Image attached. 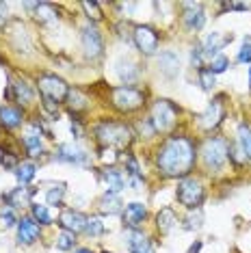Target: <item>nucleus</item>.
<instances>
[{
    "instance_id": "nucleus-1",
    "label": "nucleus",
    "mask_w": 251,
    "mask_h": 253,
    "mask_svg": "<svg viewBox=\"0 0 251 253\" xmlns=\"http://www.w3.org/2000/svg\"><path fill=\"white\" fill-rule=\"evenodd\" d=\"M156 165L163 175L184 177L195 165V145L186 136H171L158 149Z\"/></svg>"
},
{
    "instance_id": "nucleus-2",
    "label": "nucleus",
    "mask_w": 251,
    "mask_h": 253,
    "mask_svg": "<svg viewBox=\"0 0 251 253\" xmlns=\"http://www.w3.org/2000/svg\"><path fill=\"white\" fill-rule=\"evenodd\" d=\"M95 134H98V141L102 143V145L106 147H128L130 141H132V132H130L128 126L124 124H115V122H104L100 124L98 128H95Z\"/></svg>"
},
{
    "instance_id": "nucleus-3",
    "label": "nucleus",
    "mask_w": 251,
    "mask_h": 253,
    "mask_svg": "<svg viewBox=\"0 0 251 253\" xmlns=\"http://www.w3.org/2000/svg\"><path fill=\"white\" fill-rule=\"evenodd\" d=\"M175 119H178V108L171 104L169 100H158L152 106L150 122L156 132H169L175 126Z\"/></svg>"
},
{
    "instance_id": "nucleus-4",
    "label": "nucleus",
    "mask_w": 251,
    "mask_h": 253,
    "mask_svg": "<svg viewBox=\"0 0 251 253\" xmlns=\"http://www.w3.org/2000/svg\"><path fill=\"white\" fill-rule=\"evenodd\" d=\"M202 156H204V163H206L208 169H221L225 165L227 156H230V147L223 139L219 136H212L204 143L202 147Z\"/></svg>"
},
{
    "instance_id": "nucleus-5",
    "label": "nucleus",
    "mask_w": 251,
    "mask_h": 253,
    "mask_svg": "<svg viewBox=\"0 0 251 253\" xmlns=\"http://www.w3.org/2000/svg\"><path fill=\"white\" fill-rule=\"evenodd\" d=\"M143 93L134 87H115L113 89V106L119 111H136V108L143 106Z\"/></svg>"
},
{
    "instance_id": "nucleus-6",
    "label": "nucleus",
    "mask_w": 251,
    "mask_h": 253,
    "mask_svg": "<svg viewBox=\"0 0 251 253\" xmlns=\"http://www.w3.org/2000/svg\"><path fill=\"white\" fill-rule=\"evenodd\" d=\"M178 201L186 208H197L204 201V186L199 180H193V177H186L178 184Z\"/></svg>"
},
{
    "instance_id": "nucleus-7",
    "label": "nucleus",
    "mask_w": 251,
    "mask_h": 253,
    "mask_svg": "<svg viewBox=\"0 0 251 253\" xmlns=\"http://www.w3.org/2000/svg\"><path fill=\"white\" fill-rule=\"evenodd\" d=\"M37 84H39V91L43 93V97H50V100H54V102L65 100L67 93H70L65 80L59 78V76H52V74H43V76H39Z\"/></svg>"
},
{
    "instance_id": "nucleus-8",
    "label": "nucleus",
    "mask_w": 251,
    "mask_h": 253,
    "mask_svg": "<svg viewBox=\"0 0 251 253\" xmlns=\"http://www.w3.org/2000/svg\"><path fill=\"white\" fill-rule=\"evenodd\" d=\"M81 42H83V50L89 59H98L102 56V50H104V42H102V35L95 26H84L83 28V35H81Z\"/></svg>"
},
{
    "instance_id": "nucleus-9",
    "label": "nucleus",
    "mask_w": 251,
    "mask_h": 253,
    "mask_svg": "<svg viewBox=\"0 0 251 253\" xmlns=\"http://www.w3.org/2000/svg\"><path fill=\"white\" fill-rule=\"evenodd\" d=\"M132 39H134L136 48H139L143 54H154V52H156L158 35L154 33V28H150V26H136Z\"/></svg>"
},
{
    "instance_id": "nucleus-10",
    "label": "nucleus",
    "mask_w": 251,
    "mask_h": 253,
    "mask_svg": "<svg viewBox=\"0 0 251 253\" xmlns=\"http://www.w3.org/2000/svg\"><path fill=\"white\" fill-rule=\"evenodd\" d=\"M87 221L89 218L78 210H63L61 216H59V225L65 229V232H72V234H78V232H84L87 229Z\"/></svg>"
},
{
    "instance_id": "nucleus-11",
    "label": "nucleus",
    "mask_w": 251,
    "mask_h": 253,
    "mask_svg": "<svg viewBox=\"0 0 251 253\" xmlns=\"http://www.w3.org/2000/svg\"><path fill=\"white\" fill-rule=\"evenodd\" d=\"M39 238V223L33 216H24L18 221V243L20 245H33Z\"/></svg>"
},
{
    "instance_id": "nucleus-12",
    "label": "nucleus",
    "mask_w": 251,
    "mask_h": 253,
    "mask_svg": "<svg viewBox=\"0 0 251 253\" xmlns=\"http://www.w3.org/2000/svg\"><path fill=\"white\" fill-rule=\"evenodd\" d=\"M147 216V210L143 204H139V201H132V204L126 206V212H124V223L128 225L130 229H136L141 225V223L145 221Z\"/></svg>"
},
{
    "instance_id": "nucleus-13",
    "label": "nucleus",
    "mask_w": 251,
    "mask_h": 253,
    "mask_svg": "<svg viewBox=\"0 0 251 253\" xmlns=\"http://www.w3.org/2000/svg\"><path fill=\"white\" fill-rule=\"evenodd\" d=\"M126 240H128L130 253H154L147 236L143 232H139V229H130V232L126 234Z\"/></svg>"
},
{
    "instance_id": "nucleus-14",
    "label": "nucleus",
    "mask_w": 251,
    "mask_h": 253,
    "mask_svg": "<svg viewBox=\"0 0 251 253\" xmlns=\"http://www.w3.org/2000/svg\"><path fill=\"white\" fill-rule=\"evenodd\" d=\"M56 160L72 163V165H83V163H87V154L76 145H61L56 149Z\"/></svg>"
},
{
    "instance_id": "nucleus-15",
    "label": "nucleus",
    "mask_w": 251,
    "mask_h": 253,
    "mask_svg": "<svg viewBox=\"0 0 251 253\" xmlns=\"http://www.w3.org/2000/svg\"><path fill=\"white\" fill-rule=\"evenodd\" d=\"M184 7H186V11H184V24H186V28H188V31H199V28L204 26V22H206L202 7L195 4V2H186Z\"/></svg>"
},
{
    "instance_id": "nucleus-16",
    "label": "nucleus",
    "mask_w": 251,
    "mask_h": 253,
    "mask_svg": "<svg viewBox=\"0 0 251 253\" xmlns=\"http://www.w3.org/2000/svg\"><path fill=\"white\" fill-rule=\"evenodd\" d=\"M22 141H24V147L28 149L31 156H39V154L43 152V147H42V128H39V124H33Z\"/></svg>"
},
{
    "instance_id": "nucleus-17",
    "label": "nucleus",
    "mask_w": 251,
    "mask_h": 253,
    "mask_svg": "<svg viewBox=\"0 0 251 253\" xmlns=\"http://www.w3.org/2000/svg\"><path fill=\"white\" fill-rule=\"evenodd\" d=\"M223 115H225V111H223V104H221L219 100H214L212 104L208 106V111L202 115V126L206 130H210V128H216V126L221 124V119H223Z\"/></svg>"
},
{
    "instance_id": "nucleus-18",
    "label": "nucleus",
    "mask_w": 251,
    "mask_h": 253,
    "mask_svg": "<svg viewBox=\"0 0 251 253\" xmlns=\"http://www.w3.org/2000/svg\"><path fill=\"white\" fill-rule=\"evenodd\" d=\"M227 42H232V35L230 37H221L219 33H212V35H208V39L204 42L202 50H204V54L206 56H219V50L223 48Z\"/></svg>"
},
{
    "instance_id": "nucleus-19",
    "label": "nucleus",
    "mask_w": 251,
    "mask_h": 253,
    "mask_svg": "<svg viewBox=\"0 0 251 253\" xmlns=\"http://www.w3.org/2000/svg\"><path fill=\"white\" fill-rule=\"evenodd\" d=\"M102 180H104V184H106V188H108V193L111 195H117L119 191H124V186H126L124 175L119 173V171H115V169L102 171Z\"/></svg>"
},
{
    "instance_id": "nucleus-20",
    "label": "nucleus",
    "mask_w": 251,
    "mask_h": 253,
    "mask_svg": "<svg viewBox=\"0 0 251 253\" xmlns=\"http://www.w3.org/2000/svg\"><path fill=\"white\" fill-rule=\"evenodd\" d=\"M158 65H161V72L165 74V76H169V78H173L175 74L180 72L178 54H173V52H165V54H161V59H158Z\"/></svg>"
},
{
    "instance_id": "nucleus-21",
    "label": "nucleus",
    "mask_w": 251,
    "mask_h": 253,
    "mask_svg": "<svg viewBox=\"0 0 251 253\" xmlns=\"http://www.w3.org/2000/svg\"><path fill=\"white\" fill-rule=\"evenodd\" d=\"M0 124H2L4 128H18L22 124V111L20 108L2 106L0 108Z\"/></svg>"
},
{
    "instance_id": "nucleus-22",
    "label": "nucleus",
    "mask_w": 251,
    "mask_h": 253,
    "mask_svg": "<svg viewBox=\"0 0 251 253\" xmlns=\"http://www.w3.org/2000/svg\"><path fill=\"white\" fill-rule=\"evenodd\" d=\"M31 195H33V191L31 188H15V191H11L7 197V204L11 206V208H20V206H28V201H31Z\"/></svg>"
},
{
    "instance_id": "nucleus-23",
    "label": "nucleus",
    "mask_w": 251,
    "mask_h": 253,
    "mask_svg": "<svg viewBox=\"0 0 251 253\" xmlns=\"http://www.w3.org/2000/svg\"><path fill=\"white\" fill-rule=\"evenodd\" d=\"M119 210H122V199H119L117 195L106 193L104 197L100 199V212H104V214H117Z\"/></svg>"
},
{
    "instance_id": "nucleus-24",
    "label": "nucleus",
    "mask_w": 251,
    "mask_h": 253,
    "mask_svg": "<svg viewBox=\"0 0 251 253\" xmlns=\"http://www.w3.org/2000/svg\"><path fill=\"white\" fill-rule=\"evenodd\" d=\"M156 223H158V229H161L163 234H167L169 229L173 227V223H175V212L171 208H163L161 212H158V216H156Z\"/></svg>"
},
{
    "instance_id": "nucleus-25",
    "label": "nucleus",
    "mask_w": 251,
    "mask_h": 253,
    "mask_svg": "<svg viewBox=\"0 0 251 253\" xmlns=\"http://www.w3.org/2000/svg\"><path fill=\"white\" fill-rule=\"evenodd\" d=\"M238 145L245 152V156L251 160V128L247 124H241L238 126Z\"/></svg>"
},
{
    "instance_id": "nucleus-26",
    "label": "nucleus",
    "mask_w": 251,
    "mask_h": 253,
    "mask_svg": "<svg viewBox=\"0 0 251 253\" xmlns=\"http://www.w3.org/2000/svg\"><path fill=\"white\" fill-rule=\"evenodd\" d=\"M117 74H119V78H122L126 84L136 80V67L130 61H119L117 63Z\"/></svg>"
},
{
    "instance_id": "nucleus-27",
    "label": "nucleus",
    "mask_w": 251,
    "mask_h": 253,
    "mask_svg": "<svg viewBox=\"0 0 251 253\" xmlns=\"http://www.w3.org/2000/svg\"><path fill=\"white\" fill-rule=\"evenodd\" d=\"M35 171H37V167L33 165V163H22L18 167V171H15V175H18V182L20 184H28L35 177Z\"/></svg>"
},
{
    "instance_id": "nucleus-28",
    "label": "nucleus",
    "mask_w": 251,
    "mask_h": 253,
    "mask_svg": "<svg viewBox=\"0 0 251 253\" xmlns=\"http://www.w3.org/2000/svg\"><path fill=\"white\" fill-rule=\"evenodd\" d=\"M13 89H15V97H18V102H22V104H28L33 100V89L28 87L24 80H18L13 84Z\"/></svg>"
},
{
    "instance_id": "nucleus-29",
    "label": "nucleus",
    "mask_w": 251,
    "mask_h": 253,
    "mask_svg": "<svg viewBox=\"0 0 251 253\" xmlns=\"http://www.w3.org/2000/svg\"><path fill=\"white\" fill-rule=\"evenodd\" d=\"M67 100H70V108L74 113L76 111H83V108H87V97H84L78 89H74L67 93Z\"/></svg>"
},
{
    "instance_id": "nucleus-30",
    "label": "nucleus",
    "mask_w": 251,
    "mask_h": 253,
    "mask_svg": "<svg viewBox=\"0 0 251 253\" xmlns=\"http://www.w3.org/2000/svg\"><path fill=\"white\" fill-rule=\"evenodd\" d=\"M63 195H65V186H63V184H56V186H52L48 191V195H45V201H48V206H61Z\"/></svg>"
},
{
    "instance_id": "nucleus-31",
    "label": "nucleus",
    "mask_w": 251,
    "mask_h": 253,
    "mask_svg": "<svg viewBox=\"0 0 251 253\" xmlns=\"http://www.w3.org/2000/svg\"><path fill=\"white\" fill-rule=\"evenodd\" d=\"M76 234H72V232H63L56 236V247H59L61 251H70V249H74V243H76V238H74Z\"/></svg>"
},
{
    "instance_id": "nucleus-32",
    "label": "nucleus",
    "mask_w": 251,
    "mask_h": 253,
    "mask_svg": "<svg viewBox=\"0 0 251 253\" xmlns=\"http://www.w3.org/2000/svg\"><path fill=\"white\" fill-rule=\"evenodd\" d=\"M15 223H18V218H15L13 208H11V206H4V208L0 210V225L4 229H9V227H13Z\"/></svg>"
},
{
    "instance_id": "nucleus-33",
    "label": "nucleus",
    "mask_w": 251,
    "mask_h": 253,
    "mask_svg": "<svg viewBox=\"0 0 251 253\" xmlns=\"http://www.w3.org/2000/svg\"><path fill=\"white\" fill-rule=\"evenodd\" d=\"M83 9H84V13H87L89 20H93V22L102 20V11H100V4L98 2H89V0H84Z\"/></svg>"
},
{
    "instance_id": "nucleus-34",
    "label": "nucleus",
    "mask_w": 251,
    "mask_h": 253,
    "mask_svg": "<svg viewBox=\"0 0 251 253\" xmlns=\"http://www.w3.org/2000/svg\"><path fill=\"white\" fill-rule=\"evenodd\" d=\"M33 218H35L37 223H42V225H48L52 218H50V212L45 206H33Z\"/></svg>"
},
{
    "instance_id": "nucleus-35",
    "label": "nucleus",
    "mask_w": 251,
    "mask_h": 253,
    "mask_svg": "<svg viewBox=\"0 0 251 253\" xmlns=\"http://www.w3.org/2000/svg\"><path fill=\"white\" fill-rule=\"evenodd\" d=\"M227 67H230V61H227V56H223V54L214 56L212 63H210V72L212 74H223Z\"/></svg>"
},
{
    "instance_id": "nucleus-36",
    "label": "nucleus",
    "mask_w": 251,
    "mask_h": 253,
    "mask_svg": "<svg viewBox=\"0 0 251 253\" xmlns=\"http://www.w3.org/2000/svg\"><path fill=\"white\" fill-rule=\"evenodd\" d=\"M84 232L91 234V236H102V234H104V223H102L98 216L89 218V221H87V229H84Z\"/></svg>"
},
{
    "instance_id": "nucleus-37",
    "label": "nucleus",
    "mask_w": 251,
    "mask_h": 253,
    "mask_svg": "<svg viewBox=\"0 0 251 253\" xmlns=\"http://www.w3.org/2000/svg\"><path fill=\"white\" fill-rule=\"evenodd\" d=\"M37 20H43V22H48V20H54L56 18V11L50 7V4H37Z\"/></svg>"
},
{
    "instance_id": "nucleus-38",
    "label": "nucleus",
    "mask_w": 251,
    "mask_h": 253,
    "mask_svg": "<svg viewBox=\"0 0 251 253\" xmlns=\"http://www.w3.org/2000/svg\"><path fill=\"white\" fill-rule=\"evenodd\" d=\"M202 221H204V216H202V212H195V214H193V212H191V214H188L186 216V229H199V227H202Z\"/></svg>"
},
{
    "instance_id": "nucleus-39",
    "label": "nucleus",
    "mask_w": 251,
    "mask_h": 253,
    "mask_svg": "<svg viewBox=\"0 0 251 253\" xmlns=\"http://www.w3.org/2000/svg\"><path fill=\"white\" fill-rule=\"evenodd\" d=\"M199 80H202L204 89H212L214 87V74L210 70H199Z\"/></svg>"
},
{
    "instance_id": "nucleus-40",
    "label": "nucleus",
    "mask_w": 251,
    "mask_h": 253,
    "mask_svg": "<svg viewBox=\"0 0 251 253\" xmlns=\"http://www.w3.org/2000/svg\"><path fill=\"white\" fill-rule=\"evenodd\" d=\"M238 61L241 63H251V43H247V42L243 43L241 52H238Z\"/></svg>"
},
{
    "instance_id": "nucleus-41",
    "label": "nucleus",
    "mask_w": 251,
    "mask_h": 253,
    "mask_svg": "<svg viewBox=\"0 0 251 253\" xmlns=\"http://www.w3.org/2000/svg\"><path fill=\"white\" fill-rule=\"evenodd\" d=\"M100 158L104 160V163L113 165L117 160V154H115V149H113V147H104V149H102V154H100Z\"/></svg>"
},
{
    "instance_id": "nucleus-42",
    "label": "nucleus",
    "mask_w": 251,
    "mask_h": 253,
    "mask_svg": "<svg viewBox=\"0 0 251 253\" xmlns=\"http://www.w3.org/2000/svg\"><path fill=\"white\" fill-rule=\"evenodd\" d=\"M43 108H45V111H48L50 115H54V117H56V113H59V102L50 100V97H43Z\"/></svg>"
},
{
    "instance_id": "nucleus-43",
    "label": "nucleus",
    "mask_w": 251,
    "mask_h": 253,
    "mask_svg": "<svg viewBox=\"0 0 251 253\" xmlns=\"http://www.w3.org/2000/svg\"><path fill=\"white\" fill-rule=\"evenodd\" d=\"M139 132H141V134L145 132V136H152L156 130H154V126H152L150 119H145V122H141V124H139Z\"/></svg>"
},
{
    "instance_id": "nucleus-44",
    "label": "nucleus",
    "mask_w": 251,
    "mask_h": 253,
    "mask_svg": "<svg viewBox=\"0 0 251 253\" xmlns=\"http://www.w3.org/2000/svg\"><path fill=\"white\" fill-rule=\"evenodd\" d=\"M202 56H204L202 45H195V48H193V52H191V61L195 63V65H202Z\"/></svg>"
},
{
    "instance_id": "nucleus-45",
    "label": "nucleus",
    "mask_w": 251,
    "mask_h": 253,
    "mask_svg": "<svg viewBox=\"0 0 251 253\" xmlns=\"http://www.w3.org/2000/svg\"><path fill=\"white\" fill-rule=\"evenodd\" d=\"M7 18H9V9H7V4L4 2H0V26L7 22Z\"/></svg>"
},
{
    "instance_id": "nucleus-46",
    "label": "nucleus",
    "mask_w": 251,
    "mask_h": 253,
    "mask_svg": "<svg viewBox=\"0 0 251 253\" xmlns=\"http://www.w3.org/2000/svg\"><path fill=\"white\" fill-rule=\"evenodd\" d=\"M72 134H74V139H81L83 136V128L78 122H72Z\"/></svg>"
},
{
    "instance_id": "nucleus-47",
    "label": "nucleus",
    "mask_w": 251,
    "mask_h": 253,
    "mask_svg": "<svg viewBox=\"0 0 251 253\" xmlns=\"http://www.w3.org/2000/svg\"><path fill=\"white\" fill-rule=\"evenodd\" d=\"M0 163H2L4 169H11V167L15 165V158H13V156H9V154H7V156H2V160H0Z\"/></svg>"
},
{
    "instance_id": "nucleus-48",
    "label": "nucleus",
    "mask_w": 251,
    "mask_h": 253,
    "mask_svg": "<svg viewBox=\"0 0 251 253\" xmlns=\"http://www.w3.org/2000/svg\"><path fill=\"white\" fill-rule=\"evenodd\" d=\"M199 249H202V243H199V240H197V243L193 245L191 249H188V253H199Z\"/></svg>"
},
{
    "instance_id": "nucleus-49",
    "label": "nucleus",
    "mask_w": 251,
    "mask_h": 253,
    "mask_svg": "<svg viewBox=\"0 0 251 253\" xmlns=\"http://www.w3.org/2000/svg\"><path fill=\"white\" fill-rule=\"evenodd\" d=\"M74 253H91V251H89V249H76Z\"/></svg>"
},
{
    "instance_id": "nucleus-50",
    "label": "nucleus",
    "mask_w": 251,
    "mask_h": 253,
    "mask_svg": "<svg viewBox=\"0 0 251 253\" xmlns=\"http://www.w3.org/2000/svg\"><path fill=\"white\" fill-rule=\"evenodd\" d=\"M249 87H251V67H249Z\"/></svg>"
},
{
    "instance_id": "nucleus-51",
    "label": "nucleus",
    "mask_w": 251,
    "mask_h": 253,
    "mask_svg": "<svg viewBox=\"0 0 251 253\" xmlns=\"http://www.w3.org/2000/svg\"><path fill=\"white\" fill-rule=\"evenodd\" d=\"M104 253H108V251H104Z\"/></svg>"
}]
</instances>
